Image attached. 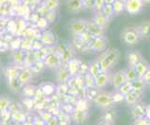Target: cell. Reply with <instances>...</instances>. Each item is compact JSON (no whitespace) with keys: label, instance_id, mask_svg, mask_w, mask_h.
Listing matches in <instances>:
<instances>
[{"label":"cell","instance_id":"obj_23","mask_svg":"<svg viewBox=\"0 0 150 125\" xmlns=\"http://www.w3.org/2000/svg\"><path fill=\"white\" fill-rule=\"evenodd\" d=\"M104 1H105V4H110L111 5V4H113L116 0H104Z\"/></svg>","mask_w":150,"mask_h":125},{"label":"cell","instance_id":"obj_5","mask_svg":"<svg viewBox=\"0 0 150 125\" xmlns=\"http://www.w3.org/2000/svg\"><path fill=\"white\" fill-rule=\"evenodd\" d=\"M126 83L127 79L125 70H118L114 74L111 75V84H112L113 87L116 90H119V88Z\"/></svg>","mask_w":150,"mask_h":125},{"label":"cell","instance_id":"obj_12","mask_svg":"<svg viewBox=\"0 0 150 125\" xmlns=\"http://www.w3.org/2000/svg\"><path fill=\"white\" fill-rule=\"evenodd\" d=\"M107 46V43L105 41V39L103 37H96L95 39V42H93V49H96V51H104L106 49Z\"/></svg>","mask_w":150,"mask_h":125},{"label":"cell","instance_id":"obj_18","mask_svg":"<svg viewBox=\"0 0 150 125\" xmlns=\"http://www.w3.org/2000/svg\"><path fill=\"white\" fill-rule=\"evenodd\" d=\"M112 5V9H113V11H114V14H117L122 12L123 11H125V3H123L119 0H116Z\"/></svg>","mask_w":150,"mask_h":125},{"label":"cell","instance_id":"obj_14","mask_svg":"<svg viewBox=\"0 0 150 125\" xmlns=\"http://www.w3.org/2000/svg\"><path fill=\"white\" fill-rule=\"evenodd\" d=\"M86 29V23L83 21H76L72 25V29L75 33H81Z\"/></svg>","mask_w":150,"mask_h":125},{"label":"cell","instance_id":"obj_19","mask_svg":"<svg viewBox=\"0 0 150 125\" xmlns=\"http://www.w3.org/2000/svg\"><path fill=\"white\" fill-rule=\"evenodd\" d=\"M131 90H133V88H132V85H131V83H129V81H127L126 84H124L121 87L119 88V92L121 94H123L124 96H126V95L129 93Z\"/></svg>","mask_w":150,"mask_h":125},{"label":"cell","instance_id":"obj_11","mask_svg":"<svg viewBox=\"0 0 150 125\" xmlns=\"http://www.w3.org/2000/svg\"><path fill=\"white\" fill-rule=\"evenodd\" d=\"M143 58L141 57V55L137 52V51H130V52L127 53V62L128 64V66L134 67Z\"/></svg>","mask_w":150,"mask_h":125},{"label":"cell","instance_id":"obj_7","mask_svg":"<svg viewBox=\"0 0 150 125\" xmlns=\"http://www.w3.org/2000/svg\"><path fill=\"white\" fill-rule=\"evenodd\" d=\"M143 90H131V91L125 96V101L127 104H135L142 97Z\"/></svg>","mask_w":150,"mask_h":125},{"label":"cell","instance_id":"obj_4","mask_svg":"<svg viewBox=\"0 0 150 125\" xmlns=\"http://www.w3.org/2000/svg\"><path fill=\"white\" fill-rule=\"evenodd\" d=\"M144 2L142 0H127L125 3V10L131 15L137 14L143 10Z\"/></svg>","mask_w":150,"mask_h":125},{"label":"cell","instance_id":"obj_16","mask_svg":"<svg viewBox=\"0 0 150 125\" xmlns=\"http://www.w3.org/2000/svg\"><path fill=\"white\" fill-rule=\"evenodd\" d=\"M100 72H101V69L99 66V61H95L92 64L91 67H90V74H91L93 78H96Z\"/></svg>","mask_w":150,"mask_h":125},{"label":"cell","instance_id":"obj_20","mask_svg":"<svg viewBox=\"0 0 150 125\" xmlns=\"http://www.w3.org/2000/svg\"><path fill=\"white\" fill-rule=\"evenodd\" d=\"M104 5H105L104 0H93V7H95L96 11H101Z\"/></svg>","mask_w":150,"mask_h":125},{"label":"cell","instance_id":"obj_25","mask_svg":"<svg viewBox=\"0 0 150 125\" xmlns=\"http://www.w3.org/2000/svg\"><path fill=\"white\" fill-rule=\"evenodd\" d=\"M142 1H143V2H147V3H148V2H150V0H142Z\"/></svg>","mask_w":150,"mask_h":125},{"label":"cell","instance_id":"obj_22","mask_svg":"<svg viewBox=\"0 0 150 125\" xmlns=\"http://www.w3.org/2000/svg\"><path fill=\"white\" fill-rule=\"evenodd\" d=\"M143 80L144 81L145 85H149L150 86V68L147 70V72L144 74V76L143 77Z\"/></svg>","mask_w":150,"mask_h":125},{"label":"cell","instance_id":"obj_2","mask_svg":"<svg viewBox=\"0 0 150 125\" xmlns=\"http://www.w3.org/2000/svg\"><path fill=\"white\" fill-rule=\"evenodd\" d=\"M121 38L124 43L128 46L136 45L141 40L138 26H130L124 29L121 32Z\"/></svg>","mask_w":150,"mask_h":125},{"label":"cell","instance_id":"obj_6","mask_svg":"<svg viewBox=\"0 0 150 125\" xmlns=\"http://www.w3.org/2000/svg\"><path fill=\"white\" fill-rule=\"evenodd\" d=\"M111 83V74L110 72H100L96 78L95 84L98 89H101Z\"/></svg>","mask_w":150,"mask_h":125},{"label":"cell","instance_id":"obj_9","mask_svg":"<svg viewBox=\"0 0 150 125\" xmlns=\"http://www.w3.org/2000/svg\"><path fill=\"white\" fill-rule=\"evenodd\" d=\"M134 68H135V70L137 72V75H138L139 78H143L145 73H146L147 70L150 68V66H149V64L146 61H145V60L142 59L134 66Z\"/></svg>","mask_w":150,"mask_h":125},{"label":"cell","instance_id":"obj_1","mask_svg":"<svg viewBox=\"0 0 150 125\" xmlns=\"http://www.w3.org/2000/svg\"><path fill=\"white\" fill-rule=\"evenodd\" d=\"M120 52L116 49H109L106 50L99 59L101 72H110L119 61Z\"/></svg>","mask_w":150,"mask_h":125},{"label":"cell","instance_id":"obj_15","mask_svg":"<svg viewBox=\"0 0 150 125\" xmlns=\"http://www.w3.org/2000/svg\"><path fill=\"white\" fill-rule=\"evenodd\" d=\"M101 11H102V14H104V16L106 17V18H108L109 20L110 18H112V16L114 15L112 5H110V4H105Z\"/></svg>","mask_w":150,"mask_h":125},{"label":"cell","instance_id":"obj_3","mask_svg":"<svg viewBox=\"0 0 150 125\" xmlns=\"http://www.w3.org/2000/svg\"><path fill=\"white\" fill-rule=\"evenodd\" d=\"M95 102L97 106L101 107V108H110V107L113 104L112 95L109 92H103L98 94L95 99Z\"/></svg>","mask_w":150,"mask_h":125},{"label":"cell","instance_id":"obj_21","mask_svg":"<svg viewBox=\"0 0 150 125\" xmlns=\"http://www.w3.org/2000/svg\"><path fill=\"white\" fill-rule=\"evenodd\" d=\"M112 100H113V102L123 101H125V96H124V95L121 94L120 92H116L115 94L112 95Z\"/></svg>","mask_w":150,"mask_h":125},{"label":"cell","instance_id":"obj_13","mask_svg":"<svg viewBox=\"0 0 150 125\" xmlns=\"http://www.w3.org/2000/svg\"><path fill=\"white\" fill-rule=\"evenodd\" d=\"M125 72H126L127 81H129V83H131V81H133L136 79L139 78L138 75H137V72L135 70V68L132 67V66H128L127 69L125 70Z\"/></svg>","mask_w":150,"mask_h":125},{"label":"cell","instance_id":"obj_24","mask_svg":"<svg viewBox=\"0 0 150 125\" xmlns=\"http://www.w3.org/2000/svg\"><path fill=\"white\" fill-rule=\"evenodd\" d=\"M119 1H121V2H123V3H126L127 0H119Z\"/></svg>","mask_w":150,"mask_h":125},{"label":"cell","instance_id":"obj_17","mask_svg":"<svg viewBox=\"0 0 150 125\" xmlns=\"http://www.w3.org/2000/svg\"><path fill=\"white\" fill-rule=\"evenodd\" d=\"M131 85H132L133 90H144V88L146 86L144 84L143 78H138L135 81H131Z\"/></svg>","mask_w":150,"mask_h":125},{"label":"cell","instance_id":"obj_10","mask_svg":"<svg viewBox=\"0 0 150 125\" xmlns=\"http://www.w3.org/2000/svg\"><path fill=\"white\" fill-rule=\"evenodd\" d=\"M138 29L141 39H146L150 37V21H144L138 25Z\"/></svg>","mask_w":150,"mask_h":125},{"label":"cell","instance_id":"obj_8","mask_svg":"<svg viewBox=\"0 0 150 125\" xmlns=\"http://www.w3.org/2000/svg\"><path fill=\"white\" fill-rule=\"evenodd\" d=\"M109 19L106 18L104 14H102V11H96L93 17V23H95L98 28L105 29L107 26L109 25Z\"/></svg>","mask_w":150,"mask_h":125}]
</instances>
